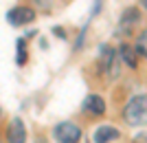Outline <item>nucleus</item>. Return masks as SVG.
Masks as SVG:
<instances>
[{
  "mask_svg": "<svg viewBox=\"0 0 147 143\" xmlns=\"http://www.w3.org/2000/svg\"><path fill=\"white\" fill-rule=\"evenodd\" d=\"M141 5H143V7H145V9H147V0H141Z\"/></svg>",
  "mask_w": 147,
  "mask_h": 143,
  "instance_id": "nucleus-11",
  "label": "nucleus"
},
{
  "mask_svg": "<svg viewBox=\"0 0 147 143\" xmlns=\"http://www.w3.org/2000/svg\"><path fill=\"white\" fill-rule=\"evenodd\" d=\"M121 137V132L117 128H112V125H101L97 128L94 132V143H110V141H117Z\"/></svg>",
  "mask_w": 147,
  "mask_h": 143,
  "instance_id": "nucleus-6",
  "label": "nucleus"
},
{
  "mask_svg": "<svg viewBox=\"0 0 147 143\" xmlns=\"http://www.w3.org/2000/svg\"><path fill=\"white\" fill-rule=\"evenodd\" d=\"M24 62H26V42H24V37H20L18 40V64L22 66Z\"/></svg>",
  "mask_w": 147,
  "mask_h": 143,
  "instance_id": "nucleus-9",
  "label": "nucleus"
},
{
  "mask_svg": "<svg viewBox=\"0 0 147 143\" xmlns=\"http://www.w3.org/2000/svg\"><path fill=\"white\" fill-rule=\"evenodd\" d=\"M136 53H138V51H136L134 46H129V44H121V46H119V51H117L119 60H123V62L127 64L129 68H136V64H138Z\"/></svg>",
  "mask_w": 147,
  "mask_h": 143,
  "instance_id": "nucleus-7",
  "label": "nucleus"
},
{
  "mask_svg": "<svg viewBox=\"0 0 147 143\" xmlns=\"http://www.w3.org/2000/svg\"><path fill=\"white\" fill-rule=\"evenodd\" d=\"M7 143H26V128L20 117L11 119V123L7 128Z\"/></svg>",
  "mask_w": 147,
  "mask_h": 143,
  "instance_id": "nucleus-4",
  "label": "nucleus"
},
{
  "mask_svg": "<svg viewBox=\"0 0 147 143\" xmlns=\"http://www.w3.org/2000/svg\"><path fill=\"white\" fill-rule=\"evenodd\" d=\"M40 143H46V141H40Z\"/></svg>",
  "mask_w": 147,
  "mask_h": 143,
  "instance_id": "nucleus-12",
  "label": "nucleus"
},
{
  "mask_svg": "<svg viewBox=\"0 0 147 143\" xmlns=\"http://www.w3.org/2000/svg\"><path fill=\"white\" fill-rule=\"evenodd\" d=\"M7 20L13 26H24V24H29L31 20H35V11L31 7H13L11 11L7 13Z\"/></svg>",
  "mask_w": 147,
  "mask_h": 143,
  "instance_id": "nucleus-3",
  "label": "nucleus"
},
{
  "mask_svg": "<svg viewBox=\"0 0 147 143\" xmlns=\"http://www.w3.org/2000/svg\"><path fill=\"white\" fill-rule=\"evenodd\" d=\"M138 20H141L138 9H125V11H123V16H121V29L127 33L129 29H132V26L138 22Z\"/></svg>",
  "mask_w": 147,
  "mask_h": 143,
  "instance_id": "nucleus-8",
  "label": "nucleus"
},
{
  "mask_svg": "<svg viewBox=\"0 0 147 143\" xmlns=\"http://www.w3.org/2000/svg\"><path fill=\"white\" fill-rule=\"evenodd\" d=\"M136 51H141L143 55H147V29L138 35V49H136Z\"/></svg>",
  "mask_w": 147,
  "mask_h": 143,
  "instance_id": "nucleus-10",
  "label": "nucleus"
},
{
  "mask_svg": "<svg viewBox=\"0 0 147 143\" xmlns=\"http://www.w3.org/2000/svg\"><path fill=\"white\" fill-rule=\"evenodd\" d=\"M81 106H84L86 112H90V115H94V117H99V115L105 112V101H103V97H99V95H88Z\"/></svg>",
  "mask_w": 147,
  "mask_h": 143,
  "instance_id": "nucleus-5",
  "label": "nucleus"
},
{
  "mask_svg": "<svg viewBox=\"0 0 147 143\" xmlns=\"http://www.w3.org/2000/svg\"><path fill=\"white\" fill-rule=\"evenodd\" d=\"M123 119L127 125H143L147 119V95H134L127 101V106L123 110Z\"/></svg>",
  "mask_w": 147,
  "mask_h": 143,
  "instance_id": "nucleus-1",
  "label": "nucleus"
},
{
  "mask_svg": "<svg viewBox=\"0 0 147 143\" xmlns=\"http://www.w3.org/2000/svg\"><path fill=\"white\" fill-rule=\"evenodd\" d=\"M53 134H55L57 143H77L81 139L79 125L73 123V121H61V123H57Z\"/></svg>",
  "mask_w": 147,
  "mask_h": 143,
  "instance_id": "nucleus-2",
  "label": "nucleus"
}]
</instances>
